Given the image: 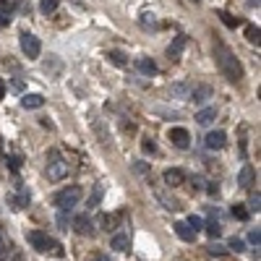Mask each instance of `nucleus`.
<instances>
[{"label":"nucleus","mask_w":261,"mask_h":261,"mask_svg":"<svg viewBox=\"0 0 261 261\" xmlns=\"http://www.w3.org/2000/svg\"><path fill=\"white\" fill-rule=\"evenodd\" d=\"M212 55H214V63H217V68L225 73L228 81L235 84V81H241V78H243V65H241V60L235 58V52L225 42H214L212 44Z\"/></svg>","instance_id":"nucleus-1"},{"label":"nucleus","mask_w":261,"mask_h":261,"mask_svg":"<svg viewBox=\"0 0 261 261\" xmlns=\"http://www.w3.org/2000/svg\"><path fill=\"white\" fill-rule=\"evenodd\" d=\"M26 241H29V246L34 248V251H39V254L63 256V248H60V243L55 241V238H50L47 233H42V230H29V233H26Z\"/></svg>","instance_id":"nucleus-2"},{"label":"nucleus","mask_w":261,"mask_h":261,"mask_svg":"<svg viewBox=\"0 0 261 261\" xmlns=\"http://www.w3.org/2000/svg\"><path fill=\"white\" fill-rule=\"evenodd\" d=\"M81 196H84V191L78 186H68V188L55 194V207H58V212H71L76 204L81 201Z\"/></svg>","instance_id":"nucleus-3"},{"label":"nucleus","mask_w":261,"mask_h":261,"mask_svg":"<svg viewBox=\"0 0 261 261\" xmlns=\"http://www.w3.org/2000/svg\"><path fill=\"white\" fill-rule=\"evenodd\" d=\"M68 175V162H65V157L60 152H50L47 157V178L50 180H63Z\"/></svg>","instance_id":"nucleus-4"},{"label":"nucleus","mask_w":261,"mask_h":261,"mask_svg":"<svg viewBox=\"0 0 261 261\" xmlns=\"http://www.w3.org/2000/svg\"><path fill=\"white\" fill-rule=\"evenodd\" d=\"M18 44H21V50H24L26 58H39V52H42V42H39V37H34L31 31H21Z\"/></svg>","instance_id":"nucleus-5"},{"label":"nucleus","mask_w":261,"mask_h":261,"mask_svg":"<svg viewBox=\"0 0 261 261\" xmlns=\"http://www.w3.org/2000/svg\"><path fill=\"white\" fill-rule=\"evenodd\" d=\"M89 123H92V131L97 133L99 144H102V146H107V144H110V131L105 128V120H102L97 112H92V115H89Z\"/></svg>","instance_id":"nucleus-6"},{"label":"nucleus","mask_w":261,"mask_h":261,"mask_svg":"<svg viewBox=\"0 0 261 261\" xmlns=\"http://www.w3.org/2000/svg\"><path fill=\"white\" fill-rule=\"evenodd\" d=\"M212 97H214V92H212V86H207V84L194 86V89H191V94H188V99L194 102V105H207Z\"/></svg>","instance_id":"nucleus-7"},{"label":"nucleus","mask_w":261,"mask_h":261,"mask_svg":"<svg viewBox=\"0 0 261 261\" xmlns=\"http://www.w3.org/2000/svg\"><path fill=\"white\" fill-rule=\"evenodd\" d=\"M167 136H170V141H173L178 149H188V144H191V133H188L186 128L175 126V128H170V131H167Z\"/></svg>","instance_id":"nucleus-8"},{"label":"nucleus","mask_w":261,"mask_h":261,"mask_svg":"<svg viewBox=\"0 0 261 261\" xmlns=\"http://www.w3.org/2000/svg\"><path fill=\"white\" fill-rule=\"evenodd\" d=\"M8 201H10V207H13V209H26L29 201H31V196H29V191L24 186H16V194H10Z\"/></svg>","instance_id":"nucleus-9"},{"label":"nucleus","mask_w":261,"mask_h":261,"mask_svg":"<svg viewBox=\"0 0 261 261\" xmlns=\"http://www.w3.org/2000/svg\"><path fill=\"white\" fill-rule=\"evenodd\" d=\"M186 44H188L186 34H178V37L170 42V47H167V58H170V60H180V55H183Z\"/></svg>","instance_id":"nucleus-10"},{"label":"nucleus","mask_w":261,"mask_h":261,"mask_svg":"<svg viewBox=\"0 0 261 261\" xmlns=\"http://www.w3.org/2000/svg\"><path fill=\"white\" fill-rule=\"evenodd\" d=\"M207 149H212V152H220L225 144H228V136H225V131H212V133H207Z\"/></svg>","instance_id":"nucleus-11"},{"label":"nucleus","mask_w":261,"mask_h":261,"mask_svg":"<svg viewBox=\"0 0 261 261\" xmlns=\"http://www.w3.org/2000/svg\"><path fill=\"white\" fill-rule=\"evenodd\" d=\"M162 178H165L167 186H180V183H186V173H183L180 167H167Z\"/></svg>","instance_id":"nucleus-12"},{"label":"nucleus","mask_w":261,"mask_h":261,"mask_svg":"<svg viewBox=\"0 0 261 261\" xmlns=\"http://www.w3.org/2000/svg\"><path fill=\"white\" fill-rule=\"evenodd\" d=\"M21 107L24 110H39V107H44V97L42 94H24L21 97Z\"/></svg>","instance_id":"nucleus-13"},{"label":"nucleus","mask_w":261,"mask_h":261,"mask_svg":"<svg viewBox=\"0 0 261 261\" xmlns=\"http://www.w3.org/2000/svg\"><path fill=\"white\" fill-rule=\"evenodd\" d=\"M73 230H76L78 235H92V233H94V228H92V220H89L86 214H81V217H76V222H73Z\"/></svg>","instance_id":"nucleus-14"},{"label":"nucleus","mask_w":261,"mask_h":261,"mask_svg":"<svg viewBox=\"0 0 261 261\" xmlns=\"http://www.w3.org/2000/svg\"><path fill=\"white\" fill-rule=\"evenodd\" d=\"M214 118H217V110H214V107H204V110L196 112V123H199V126H209Z\"/></svg>","instance_id":"nucleus-15"},{"label":"nucleus","mask_w":261,"mask_h":261,"mask_svg":"<svg viewBox=\"0 0 261 261\" xmlns=\"http://www.w3.org/2000/svg\"><path fill=\"white\" fill-rule=\"evenodd\" d=\"M175 233H178L180 241H186V243H194V238H196V233L191 230L186 222H175Z\"/></svg>","instance_id":"nucleus-16"},{"label":"nucleus","mask_w":261,"mask_h":261,"mask_svg":"<svg viewBox=\"0 0 261 261\" xmlns=\"http://www.w3.org/2000/svg\"><path fill=\"white\" fill-rule=\"evenodd\" d=\"M238 183H241V188H251V183H254V167H251V165H246V167L241 170V175H238Z\"/></svg>","instance_id":"nucleus-17"},{"label":"nucleus","mask_w":261,"mask_h":261,"mask_svg":"<svg viewBox=\"0 0 261 261\" xmlns=\"http://www.w3.org/2000/svg\"><path fill=\"white\" fill-rule=\"evenodd\" d=\"M170 92H173V97H178V99H188V94H191V84H188V81L173 84V86H170Z\"/></svg>","instance_id":"nucleus-18"},{"label":"nucleus","mask_w":261,"mask_h":261,"mask_svg":"<svg viewBox=\"0 0 261 261\" xmlns=\"http://www.w3.org/2000/svg\"><path fill=\"white\" fill-rule=\"evenodd\" d=\"M110 248H112V251H126V248H128V235H126V233H118V235H112V241H110Z\"/></svg>","instance_id":"nucleus-19"},{"label":"nucleus","mask_w":261,"mask_h":261,"mask_svg":"<svg viewBox=\"0 0 261 261\" xmlns=\"http://www.w3.org/2000/svg\"><path fill=\"white\" fill-rule=\"evenodd\" d=\"M136 65H139V71L146 73V76H154V73H157V63H154L152 58H141Z\"/></svg>","instance_id":"nucleus-20"},{"label":"nucleus","mask_w":261,"mask_h":261,"mask_svg":"<svg viewBox=\"0 0 261 261\" xmlns=\"http://www.w3.org/2000/svg\"><path fill=\"white\" fill-rule=\"evenodd\" d=\"M58 5H60V0H39V10H42L44 16L55 13V10H58Z\"/></svg>","instance_id":"nucleus-21"},{"label":"nucleus","mask_w":261,"mask_h":261,"mask_svg":"<svg viewBox=\"0 0 261 261\" xmlns=\"http://www.w3.org/2000/svg\"><path fill=\"white\" fill-rule=\"evenodd\" d=\"M246 39L259 47V42H261V29H259V26H254V24H251V26H246Z\"/></svg>","instance_id":"nucleus-22"},{"label":"nucleus","mask_w":261,"mask_h":261,"mask_svg":"<svg viewBox=\"0 0 261 261\" xmlns=\"http://www.w3.org/2000/svg\"><path fill=\"white\" fill-rule=\"evenodd\" d=\"M107 58H110L112 63H115L118 68H126V65H128V60H126V55H123L120 50H110V52H107Z\"/></svg>","instance_id":"nucleus-23"},{"label":"nucleus","mask_w":261,"mask_h":261,"mask_svg":"<svg viewBox=\"0 0 261 261\" xmlns=\"http://www.w3.org/2000/svg\"><path fill=\"white\" fill-rule=\"evenodd\" d=\"M186 225H188V228H191V230H194V233L204 230V220L199 217V214H191V217H188V222H186Z\"/></svg>","instance_id":"nucleus-24"},{"label":"nucleus","mask_w":261,"mask_h":261,"mask_svg":"<svg viewBox=\"0 0 261 261\" xmlns=\"http://www.w3.org/2000/svg\"><path fill=\"white\" fill-rule=\"evenodd\" d=\"M102 194H105V188H102V186H94V191H92V199H89V209H94L97 204L102 201Z\"/></svg>","instance_id":"nucleus-25"},{"label":"nucleus","mask_w":261,"mask_h":261,"mask_svg":"<svg viewBox=\"0 0 261 261\" xmlns=\"http://www.w3.org/2000/svg\"><path fill=\"white\" fill-rule=\"evenodd\" d=\"M133 170H136L139 175H144V178L152 183V170H149V165H144V162H133Z\"/></svg>","instance_id":"nucleus-26"},{"label":"nucleus","mask_w":261,"mask_h":261,"mask_svg":"<svg viewBox=\"0 0 261 261\" xmlns=\"http://www.w3.org/2000/svg\"><path fill=\"white\" fill-rule=\"evenodd\" d=\"M157 199L162 201V207H165V209H178V201H175V199H170V196H165L162 191H157Z\"/></svg>","instance_id":"nucleus-27"},{"label":"nucleus","mask_w":261,"mask_h":261,"mask_svg":"<svg viewBox=\"0 0 261 261\" xmlns=\"http://www.w3.org/2000/svg\"><path fill=\"white\" fill-rule=\"evenodd\" d=\"M217 16H220V18H222V24H228V26H230V29H235V26H238V24H241V21H238V18H233V16H230V13H228V10H220V13H217Z\"/></svg>","instance_id":"nucleus-28"},{"label":"nucleus","mask_w":261,"mask_h":261,"mask_svg":"<svg viewBox=\"0 0 261 261\" xmlns=\"http://www.w3.org/2000/svg\"><path fill=\"white\" fill-rule=\"evenodd\" d=\"M207 233H209V238H214V241H217V238L222 235L220 222H207Z\"/></svg>","instance_id":"nucleus-29"},{"label":"nucleus","mask_w":261,"mask_h":261,"mask_svg":"<svg viewBox=\"0 0 261 261\" xmlns=\"http://www.w3.org/2000/svg\"><path fill=\"white\" fill-rule=\"evenodd\" d=\"M228 246H230V251H235V254H243V251H246V243H243V241H238V238H233Z\"/></svg>","instance_id":"nucleus-30"},{"label":"nucleus","mask_w":261,"mask_h":261,"mask_svg":"<svg viewBox=\"0 0 261 261\" xmlns=\"http://www.w3.org/2000/svg\"><path fill=\"white\" fill-rule=\"evenodd\" d=\"M209 254H212V256H225V254H228V248L220 246V243H212V246H209Z\"/></svg>","instance_id":"nucleus-31"},{"label":"nucleus","mask_w":261,"mask_h":261,"mask_svg":"<svg viewBox=\"0 0 261 261\" xmlns=\"http://www.w3.org/2000/svg\"><path fill=\"white\" fill-rule=\"evenodd\" d=\"M115 214H105V217H102V228H105V230H110V228H115Z\"/></svg>","instance_id":"nucleus-32"},{"label":"nucleus","mask_w":261,"mask_h":261,"mask_svg":"<svg viewBox=\"0 0 261 261\" xmlns=\"http://www.w3.org/2000/svg\"><path fill=\"white\" fill-rule=\"evenodd\" d=\"M68 225H71L68 214H65V212H58V228H60V230H68Z\"/></svg>","instance_id":"nucleus-33"},{"label":"nucleus","mask_w":261,"mask_h":261,"mask_svg":"<svg viewBox=\"0 0 261 261\" xmlns=\"http://www.w3.org/2000/svg\"><path fill=\"white\" fill-rule=\"evenodd\" d=\"M248 243H254V246L259 248V243H261V233H259V228L248 233Z\"/></svg>","instance_id":"nucleus-34"},{"label":"nucleus","mask_w":261,"mask_h":261,"mask_svg":"<svg viewBox=\"0 0 261 261\" xmlns=\"http://www.w3.org/2000/svg\"><path fill=\"white\" fill-rule=\"evenodd\" d=\"M144 152H146V154H157V144H154L152 139H146V141H144Z\"/></svg>","instance_id":"nucleus-35"},{"label":"nucleus","mask_w":261,"mask_h":261,"mask_svg":"<svg viewBox=\"0 0 261 261\" xmlns=\"http://www.w3.org/2000/svg\"><path fill=\"white\" fill-rule=\"evenodd\" d=\"M8 24H10V10L0 8V26H8Z\"/></svg>","instance_id":"nucleus-36"},{"label":"nucleus","mask_w":261,"mask_h":261,"mask_svg":"<svg viewBox=\"0 0 261 261\" xmlns=\"http://www.w3.org/2000/svg\"><path fill=\"white\" fill-rule=\"evenodd\" d=\"M233 214L238 220H248V209H243V207H233Z\"/></svg>","instance_id":"nucleus-37"},{"label":"nucleus","mask_w":261,"mask_h":261,"mask_svg":"<svg viewBox=\"0 0 261 261\" xmlns=\"http://www.w3.org/2000/svg\"><path fill=\"white\" fill-rule=\"evenodd\" d=\"M8 167H10V170H13V173H16V170L21 167V162H18V157H8Z\"/></svg>","instance_id":"nucleus-38"},{"label":"nucleus","mask_w":261,"mask_h":261,"mask_svg":"<svg viewBox=\"0 0 261 261\" xmlns=\"http://www.w3.org/2000/svg\"><path fill=\"white\" fill-rule=\"evenodd\" d=\"M13 5H16V0H0V8H3V10H10Z\"/></svg>","instance_id":"nucleus-39"},{"label":"nucleus","mask_w":261,"mask_h":261,"mask_svg":"<svg viewBox=\"0 0 261 261\" xmlns=\"http://www.w3.org/2000/svg\"><path fill=\"white\" fill-rule=\"evenodd\" d=\"M259 201H261V196L256 194V196L251 199V204H248V207H251V212H259Z\"/></svg>","instance_id":"nucleus-40"},{"label":"nucleus","mask_w":261,"mask_h":261,"mask_svg":"<svg viewBox=\"0 0 261 261\" xmlns=\"http://www.w3.org/2000/svg\"><path fill=\"white\" fill-rule=\"evenodd\" d=\"M89 261H110V256H105V254H94Z\"/></svg>","instance_id":"nucleus-41"},{"label":"nucleus","mask_w":261,"mask_h":261,"mask_svg":"<svg viewBox=\"0 0 261 261\" xmlns=\"http://www.w3.org/2000/svg\"><path fill=\"white\" fill-rule=\"evenodd\" d=\"M209 194H212V196H217V194H220V188H217V183H212V186H209Z\"/></svg>","instance_id":"nucleus-42"},{"label":"nucleus","mask_w":261,"mask_h":261,"mask_svg":"<svg viewBox=\"0 0 261 261\" xmlns=\"http://www.w3.org/2000/svg\"><path fill=\"white\" fill-rule=\"evenodd\" d=\"M3 97H5V81L0 78V99H3Z\"/></svg>","instance_id":"nucleus-43"},{"label":"nucleus","mask_w":261,"mask_h":261,"mask_svg":"<svg viewBox=\"0 0 261 261\" xmlns=\"http://www.w3.org/2000/svg\"><path fill=\"white\" fill-rule=\"evenodd\" d=\"M5 251H8V248H5V243H3V238H0V259H3Z\"/></svg>","instance_id":"nucleus-44"},{"label":"nucleus","mask_w":261,"mask_h":261,"mask_svg":"<svg viewBox=\"0 0 261 261\" xmlns=\"http://www.w3.org/2000/svg\"><path fill=\"white\" fill-rule=\"evenodd\" d=\"M246 3H248V5H251V8H254V5L259 8V0H246Z\"/></svg>","instance_id":"nucleus-45"}]
</instances>
